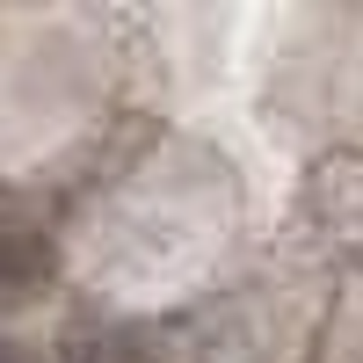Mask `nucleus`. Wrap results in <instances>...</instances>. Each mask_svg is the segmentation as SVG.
Segmentation results:
<instances>
[{"label":"nucleus","mask_w":363,"mask_h":363,"mask_svg":"<svg viewBox=\"0 0 363 363\" xmlns=\"http://www.w3.org/2000/svg\"><path fill=\"white\" fill-rule=\"evenodd\" d=\"M44 269H51V247H44V240L29 233L22 218H0V298L37 291V284H44Z\"/></svg>","instance_id":"nucleus-1"},{"label":"nucleus","mask_w":363,"mask_h":363,"mask_svg":"<svg viewBox=\"0 0 363 363\" xmlns=\"http://www.w3.org/2000/svg\"><path fill=\"white\" fill-rule=\"evenodd\" d=\"M66 363H153V349L138 335H87V342H73Z\"/></svg>","instance_id":"nucleus-2"},{"label":"nucleus","mask_w":363,"mask_h":363,"mask_svg":"<svg viewBox=\"0 0 363 363\" xmlns=\"http://www.w3.org/2000/svg\"><path fill=\"white\" fill-rule=\"evenodd\" d=\"M0 363H29V356H15V349H0Z\"/></svg>","instance_id":"nucleus-3"}]
</instances>
